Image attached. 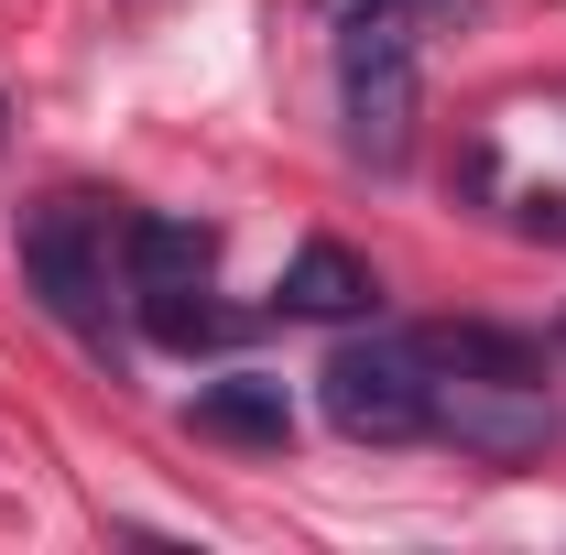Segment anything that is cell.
Masks as SVG:
<instances>
[{
  "label": "cell",
  "mask_w": 566,
  "mask_h": 555,
  "mask_svg": "<svg viewBox=\"0 0 566 555\" xmlns=\"http://www.w3.org/2000/svg\"><path fill=\"white\" fill-rule=\"evenodd\" d=\"M415 121H424V76H415V22L392 11H359L338 33V132L370 175H392L415 153Z\"/></svg>",
  "instance_id": "1"
},
{
  "label": "cell",
  "mask_w": 566,
  "mask_h": 555,
  "mask_svg": "<svg viewBox=\"0 0 566 555\" xmlns=\"http://www.w3.org/2000/svg\"><path fill=\"white\" fill-rule=\"evenodd\" d=\"M22 283H33V305L87 338L109 359V218L87 208V197H44V208L22 218Z\"/></svg>",
  "instance_id": "2"
},
{
  "label": "cell",
  "mask_w": 566,
  "mask_h": 555,
  "mask_svg": "<svg viewBox=\"0 0 566 555\" xmlns=\"http://www.w3.org/2000/svg\"><path fill=\"white\" fill-rule=\"evenodd\" d=\"M316 392H327V425L359 436V447H415L424 415H436V370H424L415 327L403 338H349L316 370Z\"/></svg>",
  "instance_id": "3"
},
{
  "label": "cell",
  "mask_w": 566,
  "mask_h": 555,
  "mask_svg": "<svg viewBox=\"0 0 566 555\" xmlns=\"http://www.w3.org/2000/svg\"><path fill=\"white\" fill-rule=\"evenodd\" d=\"M424 436H447V447L512 469V458H534V447L556 436V404H545V381H447V370H436V415H424Z\"/></svg>",
  "instance_id": "4"
},
{
  "label": "cell",
  "mask_w": 566,
  "mask_h": 555,
  "mask_svg": "<svg viewBox=\"0 0 566 555\" xmlns=\"http://www.w3.org/2000/svg\"><path fill=\"white\" fill-rule=\"evenodd\" d=\"M186 425L197 436H229V447H283L294 436V392H283L273 370H218V381H197Z\"/></svg>",
  "instance_id": "5"
},
{
  "label": "cell",
  "mask_w": 566,
  "mask_h": 555,
  "mask_svg": "<svg viewBox=\"0 0 566 555\" xmlns=\"http://www.w3.org/2000/svg\"><path fill=\"white\" fill-rule=\"evenodd\" d=\"M273 305H283V316H370V305H381V283H370V262H359V251H338V240H305V251L283 262Z\"/></svg>",
  "instance_id": "6"
},
{
  "label": "cell",
  "mask_w": 566,
  "mask_h": 555,
  "mask_svg": "<svg viewBox=\"0 0 566 555\" xmlns=\"http://www.w3.org/2000/svg\"><path fill=\"white\" fill-rule=\"evenodd\" d=\"M208 262H218V229L208 218H120V273H132V294L142 283H208Z\"/></svg>",
  "instance_id": "7"
},
{
  "label": "cell",
  "mask_w": 566,
  "mask_h": 555,
  "mask_svg": "<svg viewBox=\"0 0 566 555\" xmlns=\"http://www.w3.org/2000/svg\"><path fill=\"white\" fill-rule=\"evenodd\" d=\"M415 348L447 381H545V348L512 338V327H415Z\"/></svg>",
  "instance_id": "8"
},
{
  "label": "cell",
  "mask_w": 566,
  "mask_h": 555,
  "mask_svg": "<svg viewBox=\"0 0 566 555\" xmlns=\"http://www.w3.org/2000/svg\"><path fill=\"white\" fill-rule=\"evenodd\" d=\"M132 305H142V338H164V348H218L229 338V305H208V283H142Z\"/></svg>",
  "instance_id": "9"
},
{
  "label": "cell",
  "mask_w": 566,
  "mask_h": 555,
  "mask_svg": "<svg viewBox=\"0 0 566 555\" xmlns=\"http://www.w3.org/2000/svg\"><path fill=\"white\" fill-rule=\"evenodd\" d=\"M338 22H359V11H392V22H458L469 0H327Z\"/></svg>",
  "instance_id": "10"
}]
</instances>
